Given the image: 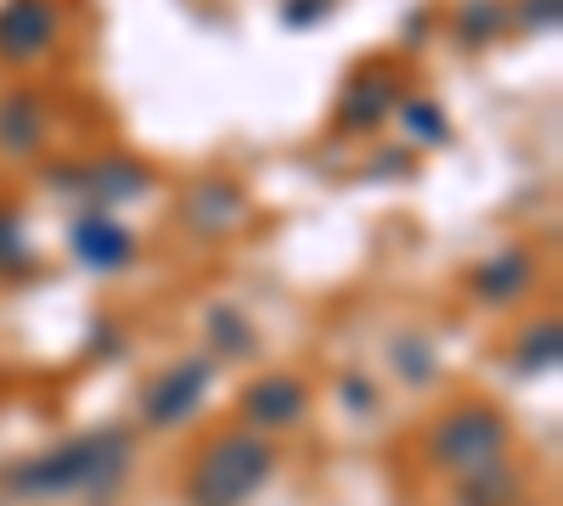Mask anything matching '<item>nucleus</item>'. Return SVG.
Instances as JSON below:
<instances>
[{
  "label": "nucleus",
  "mask_w": 563,
  "mask_h": 506,
  "mask_svg": "<svg viewBox=\"0 0 563 506\" xmlns=\"http://www.w3.org/2000/svg\"><path fill=\"white\" fill-rule=\"evenodd\" d=\"M74 243H79V254H85L90 265H102V270H113V265L130 254V237L119 232L113 220H102V214H97V220H85Z\"/></svg>",
  "instance_id": "nucleus-5"
},
{
  "label": "nucleus",
  "mask_w": 563,
  "mask_h": 506,
  "mask_svg": "<svg viewBox=\"0 0 563 506\" xmlns=\"http://www.w3.org/2000/svg\"><path fill=\"white\" fill-rule=\"evenodd\" d=\"M265 473H271V450L260 439H214V450L203 456V468L192 479V501L198 506H238L260 490Z\"/></svg>",
  "instance_id": "nucleus-1"
},
{
  "label": "nucleus",
  "mask_w": 563,
  "mask_h": 506,
  "mask_svg": "<svg viewBox=\"0 0 563 506\" xmlns=\"http://www.w3.org/2000/svg\"><path fill=\"white\" fill-rule=\"evenodd\" d=\"M45 40H52V12H45V0H12V7L0 12V52L7 57H34Z\"/></svg>",
  "instance_id": "nucleus-4"
},
{
  "label": "nucleus",
  "mask_w": 563,
  "mask_h": 506,
  "mask_svg": "<svg viewBox=\"0 0 563 506\" xmlns=\"http://www.w3.org/2000/svg\"><path fill=\"white\" fill-rule=\"evenodd\" d=\"M299 411H305L299 383H260L254 389V417H265V423H294Z\"/></svg>",
  "instance_id": "nucleus-7"
},
{
  "label": "nucleus",
  "mask_w": 563,
  "mask_h": 506,
  "mask_svg": "<svg viewBox=\"0 0 563 506\" xmlns=\"http://www.w3.org/2000/svg\"><path fill=\"white\" fill-rule=\"evenodd\" d=\"M203 378H209V366H203V360H198V366H186V372H175V378L153 394L147 417H153V423H169L175 411H192V394L203 389Z\"/></svg>",
  "instance_id": "nucleus-6"
},
{
  "label": "nucleus",
  "mask_w": 563,
  "mask_h": 506,
  "mask_svg": "<svg viewBox=\"0 0 563 506\" xmlns=\"http://www.w3.org/2000/svg\"><path fill=\"white\" fill-rule=\"evenodd\" d=\"M440 445H445V456H451L456 468L490 462L496 445H501V423H496V417H485V411H462L456 423H445V428H440Z\"/></svg>",
  "instance_id": "nucleus-3"
},
{
  "label": "nucleus",
  "mask_w": 563,
  "mask_h": 506,
  "mask_svg": "<svg viewBox=\"0 0 563 506\" xmlns=\"http://www.w3.org/2000/svg\"><path fill=\"white\" fill-rule=\"evenodd\" d=\"M113 468H119V445H108V439H79V445H68L63 456H52V462L23 468L18 484H23V495H68V490L102 484Z\"/></svg>",
  "instance_id": "nucleus-2"
}]
</instances>
